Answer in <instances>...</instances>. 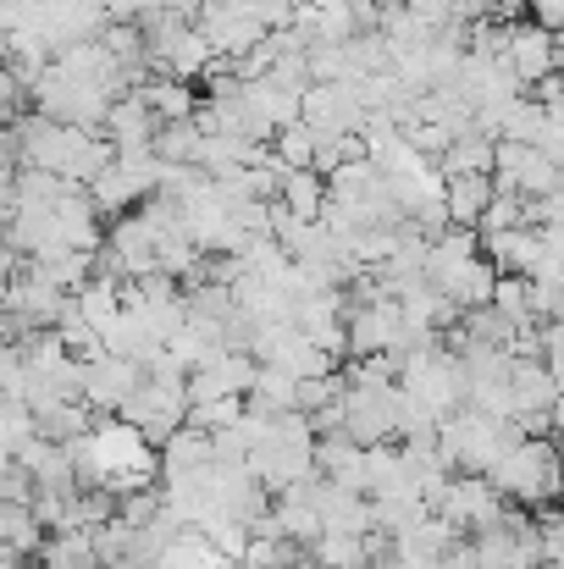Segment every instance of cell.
<instances>
[{
	"mask_svg": "<svg viewBox=\"0 0 564 569\" xmlns=\"http://www.w3.org/2000/svg\"><path fill=\"white\" fill-rule=\"evenodd\" d=\"M487 305H493L504 321H515V327H532V282H526V277H493V293H487Z\"/></svg>",
	"mask_w": 564,
	"mask_h": 569,
	"instance_id": "obj_18",
	"label": "cell"
},
{
	"mask_svg": "<svg viewBox=\"0 0 564 569\" xmlns=\"http://www.w3.org/2000/svg\"><path fill=\"white\" fill-rule=\"evenodd\" d=\"M145 381V366L139 360H122V355H95V360H83V387H78V398L95 409V415H117L122 409V398L133 392Z\"/></svg>",
	"mask_w": 564,
	"mask_h": 569,
	"instance_id": "obj_10",
	"label": "cell"
},
{
	"mask_svg": "<svg viewBox=\"0 0 564 569\" xmlns=\"http://www.w3.org/2000/svg\"><path fill=\"white\" fill-rule=\"evenodd\" d=\"M493 199V172H459V178H443V210L454 227H471L476 232V216L487 210Z\"/></svg>",
	"mask_w": 564,
	"mask_h": 569,
	"instance_id": "obj_13",
	"label": "cell"
},
{
	"mask_svg": "<svg viewBox=\"0 0 564 569\" xmlns=\"http://www.w3.org/2000/svg\"><path fill=\"white\" fill-rule=\"evenodd\" d=\"M188 415V387H184V371L178 366H161V371H145V381L122 398L117 420H128L150 448H161Z\"/></svg>",
	"mask_w": 564,
	"mask_h": 569,
	"instance_id": "obj_4",
	"label": "cell"
},
{
	"mask_svg": "<svg viewBox=\"0 0 564 569\" xmlns=\"http://www.w3.org/2000/svg\"><path fill=\"white\" fill-rule=\"evenodd\" d=\"M277 199H283L299 221H316V216H321V204H327V178H321L316 167H294V172H283Z\"/></svg>",
	"mask_w": 564,
	"mask_h": 569,
	"instance_id": "obj_14",
	"label": "cell"
},
{
	"mask_svg": "<svg viewBox=\"0 0 564 569\" xmlns=\"http://www.w3.org/2000/svg\"><path fill=\"white\" fill-rule=\"evenodd\" d=\"M409 349V327L398 316V299H366V305H344V355L366 360V355H404Z\"/></svg>",
	"mask_w": 564,
	"mask_h": 569,
	"instance_id": "obj_6",
	"label": "cell"
},
{
	"mask_svg": "<svg viewBox=\"0 0 564 569\" xmlns=\"http://www.w3.org/2000/svg\"><path fill=\"white\" fill-rule=\"evenodd\" d=\"M299 122L310 133H360L366 106H360L355 83H310L299 94Z\"/></svg>",
	"mask_w": 564,
	"mask_h": 569,
	"instance_id": "obj_9",
	"label": "cell"
},
{
	"mask_svg": "<svg viewBox=\"0 0 564 569\" xmlns=\"http://www.w3.org/2000/svg\"><path fill=\"white\" fill-rule=\"evenodd\" d=\"M305 548H294V542H283V537H271V531H249V542L238 548V569H294Z\"/></svg>",
	"mask_w": 564,
	"mask_h": 569,
	"instance_id": "obj_17",
	"label": "cell"
},
{
	"mask_svg": "<svg viewBox=\"0 0 564 569\" xmlns=\"http://www.w3.org/2000/svg\"><path fill=\"white\" fill-rule=\"evenodd\" d=\"M432 515H437V520H448L459 537H476V531L498 526V515H504V498H498V487H493L482 470H454V476L437 487V498H432Z\"/></svg>",
	"mask_w": 564,
	"mask_h": 569,
	"instance_id": "obj_5",
	"label": "cell"
},
{
	"mask_svg": "<svg viewBox=\"0 0 564 569\" xmlns=\"http://www.w3.org/2000/svg\"><path fill=\"white\" fill-rule=\"evenodd\" d=\"M398 392L409 398V403H420L426 415H448V409H459L465 403V381H459V360H454V349H443L437 338L432 343H409L404 355H398Z\"/></svg>",
	"mask_w": 564,
	"mask_h": 569,
	"instance_id": "obj_3",
	"label": "cell"
},
{
	"mask_svg": "<svg viewBox=\"0 0 564 569\" xmlns=\"http://www.w3.org/2000/svg\"><path fill=\"white\" fill-rule=\"evenodd\" d=\"M515 442H521L515 420H493L471 403H459L437 420V453L448 459V470H493V459Z\"/></svg>",
	"mask_w": 564,
	"mask_h": 569,
	"instance_id": "obj_2",
	"label": "cell"
},
{
	"mask_svg": "<svg viewBox=\"0 0 564 569\" xmlns=\"http://www.w3.org/2000/svg\"><path fill=\"white\" fill-rule=\"evenodd\" d=\"M498 61H504V72L526 89V83H537L543 72H560V33L515 17V22L504 28V50H498Z\"/></svg>",
	"mask_w": 564,
	"mask_h": 569,
	"instance_id": "obj_8",
	"label": "cell"
},
{
	"mask_svg": "<svg viewBox=\"0 0 564 569\" xmlns=\"http://www.w3.org/2000/svg\"><path fill=\"white\" fill-rule=\"evenodd\" d=\"M493 266L482 260V249L476 254H465V260H454L443 277H432V288H443L459 310H476V305H487V293H493Z\"/></svg>",
	"mask_w": 564,
	"mask_h": 569,
	"instance_id": "obj_12",
	"label": "cell"
},
{
	"mask_svg": "<svg viewBox=\"0 0 564 569\" xmlns=\"http://www.w3.org/2000/svg\"><path fill=\"white\" fill-rule=\"evenodd\" d=\"M139 94H145V106H150L156 122H184V117H194V106H199V100L188 94L184 78H145Z\"/></svg>",
	"mask_w": 564,
	"mask_h": 569,
	"instance_id": "obj_16",
	"label": "cell"
},
{
	"mask_svg": "<svg viewBox=\"0 0 564 569\" xmlns=\"http://www.w3.org/2000/svg\"><path fill=\"white\" fill-rule=\"evenodd\" d=\"M493 189H509V193H521V199L560 193V161H548V156L532 150V144L498 139V144H493Z\"/></svg>",
	"mask_w": 564,
	"mask_h": 569,
	"instance_id": "obj_7",
	"label": "cell"
},
{
	"mask_svg": "<svg viewBox=\"0 0 564 569\" xmlns=\"http://www.w3.org/2000/svg\"><path fill=\"white\" fill-rule=\"evenodd\" d=\"M504 227H526V199L509 189H493L487 210L476 216V232H504Z\"/></svg>",
	"mask_w": 564,
	"mask_h": 569,
	"instance_id": "obj_19",
	"label": "cell"
},
{
	"mask_svg": "<svg viewBox=\"0 0 564 569\" xmlns=\"http://www.w3.org/2000/svg\"><path fill=\"white\" fill-rule=\"evenodd\" d=\"M504 503H521V509H537V503H554L560 492V453H554V437H521L515 448H504L493 459V470H482Z\"/></svg>",
	"mask_w": 564,
	"mask_h": 569,
	"instance_id": "obj_1",
	"label": "cell"
},
{
	"mask_svg": "<svg viewBox=\"0 0 564 569\" xmlns=\"http://www.w3.org/2000/svg\"><path fill=\"white\" fill-rule=\"evenodd\" d=\"M504 381H509V409H515V415L560 409V371H554V366H543L537 355H515Z\"/></svg>",
	"mask_w": 564,
	"mask_h": 569,
	"instance_id": "obj_11",
	"label": "cell"
},
{
	"mask_svg": "<svg viewBox=\"0 0 564 569\" xmlns=\"http://www.w3.org/2000/svg\"><path fill=\"white\" fill-rule=\"evenodd\" d=\"M44 542V526L33 520L28 503H0V548L17 553V559H33Z\"/></svg>",
	"mask_w": 564,
	"mask_h": 569,
	"instance_id": "obj_15",
	"label": "cell"
}]
</instances>
